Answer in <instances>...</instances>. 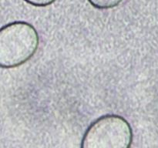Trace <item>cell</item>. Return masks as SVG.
<instances>
[{
	"instance_id": "obj_1",
	"label": "cell",
	"mask_w": 158,
	"mask_h": 148,
	"mask_svg": "<svg viewBox=\"0 0 158 148\" xmlns=\"http://www.w3.org/2000/svg\"><path fill=\"white\" fill-rule=\"evenodd\" d=\"M40 38L33 26L23 21L6 25L0 30V66L15 68L29 61L36 52Z\"/></svg>"
},
{
	"instance_id": "obj_2",
	"label": "cell",
	"mask_w": 158,
	"mask_h": 148,
	"mask_svg": "<svg viewBox=\"0 0 158 148\" xmlns=\"http://www.w3.org/2000/svg\"><path fill=\"white\" fill-rule=\"evenodd\" d=\"M134 134L121 116L107 114L93 122L83 135L81 148H131Z\"/></svg>"
},
{
	"instance_id": "obj_3",
	"label": "cell",
	"mask_w": 158,
	"mask_h": 148,
	"mask_svg": "<svg viewBox=\"0 0 158 148\" xmlns=\"http://www.w3.org/2000/svg\"><path fill=\"white\" fill-rule=\"evenodd\" d=\"M123 0H88L94 7L99 9H112L118 6Z\"/></svg>"
},
{
	"instance_id": "obj_4",
	"label": "cell",
	"mask_w": 158,
	"mask_h": 148,
	"mask_svg": "<svg viewBox=\"0 0 158 148\" xmlns=\"http://www.w3.org/2000/svg\"><path fill=\"white\" fill-rule=\"evenodd\" d=\"M29 4L38 7H46L55 2L56 0H24Z\"/></svg>"
}]
</instances>
